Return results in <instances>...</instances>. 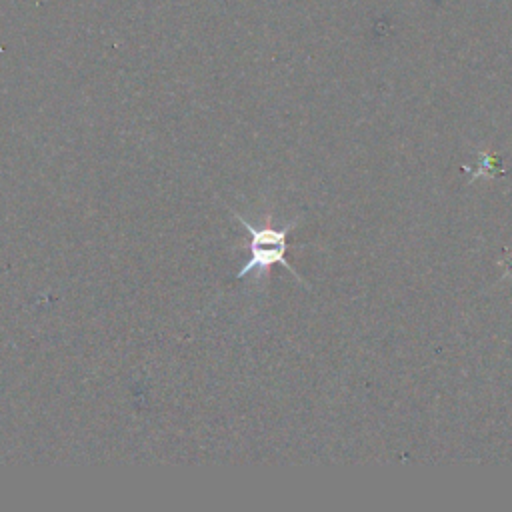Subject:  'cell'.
Instances as JSON below:
<instances>
[{
	"label": "cell",
	"instance_id": "obj_1",
	"mask_svg": "<svg viewBox=\"0 0 512 512\" xmlns=\"http://www.w3.org/2000/svg\"><path fill=\"white\" fill-rule=\"evenodd\" d=\"M238 222L246 228V232L250 234V240L246 244L248 248V260L244 262V266L240 268V272L236 274V278H244L252 272H258L260 276L266 274L274 264H282L296 280L302 282V278L296 274V270L286 262V250H288V232L294 228V222H288L286 226H274L270 216H266V222L262 226H254L250 220H246L244 216L236 214Z\"/></svg>",
	"mask_w": 512,
	"mask_h": 512
}]
</instances>
